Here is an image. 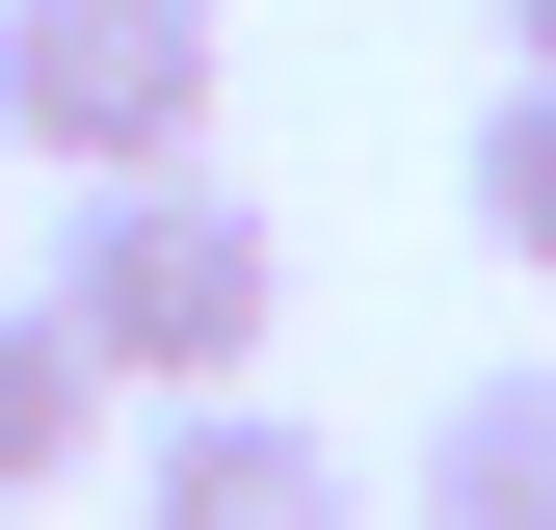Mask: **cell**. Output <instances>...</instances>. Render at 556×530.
<instances>
[{
  "label": "cell",
  "mask_w": 556,
  "mask_h": 530,
  "mask_svg": "<svg viewBox=\"0 0 556 530\" xmlns=\"http://www.w3.org/2000/svg\"><path fill=\"white\" fill-rule=\"evenodd\" d=\"M213 0H0V160L132 186V160H213Z\"/></svg>",
  "instance_id": "7a4b0ae2"
},
{
  "label": "cell",
  "mask_w": 556,
  "mask_h": 530,
  "mask_svg": "<svg viewBox=\"0 0 556 530\" xmlns=\"http://www.w3.org/2000/svg\"><path fill=\"white\" fill-rule=\"evenodd\" d=\"M504 80H556V0H504Z\"/></svg>",
  "instance_id": "52a82bcc"
},
{
  "label": "cell",
  "mask_w": 556,
  "mask_h": 530,
  "mask_svg": "<svg viewBox=\"0 0 556 530\" xmlns=\"http://www.w3.org/2000/svg\"><path fill=\"white\" fill-rule=\"evenodd\" d=\"M106 451H132V398L53 345V292H0V504H80Z\"/></svg>",
  "instance_id": "5b68a950"
},
{
  "label": "cell",
  "mask_w": 556,
  "mask_h": 530,
  "mask_svg": "<svg viewBox=\"0 0 556 530\" xmlns=\"http://www.w3.org/2000/svg\"><path fill=\"white\" fill-rule=\"evenodd\" d=\"M265 318H292V239H265V186H213V160H132V186L53 213V345L106 398H239Z\"/></svg>",
  "instance_id": "6da1fadb"
},
{
  "label": "cell",
  "mask_w": 556,
  "mask_h": 530,
  "mask_svg": "<svg viewBox=\"0 0 556 530\" xmlns=\"http://www.w3.org/2000/svg\"><path fill=\"white\" fill-rule=\"evenodd\" d=\"M451 213L504 239V265H556V80H504V106H477V160H451Z\"/></svg>",
  "instance_id": "8992f818"
},
{
  "label": "cell",
  "mask_w": 556,
  "mask_h": 530,
  "mask_svg": "<svg viewBox=\"0 0 556 530\" xmlns=\"http://www.w3.org/2000/svg\"><path fill=\"white\" fill-rule=\"evenodd\" d=\"M397 530H556V345L530 371H451V425L397 451Z\"/></svg>",
  "instance_id": "277c9868"
},
{
  "label": "cell",
  "mask_w": 556,
  "mask_h": 530,
  "mask_svg": "<svg viewBox=\"0 0 556 530\" xmlns=\"http://www.w3.org/2000/svg\"><path fill=\"white\" fill-rule=\"evenodd\" d=\"M106 478H132V530H371V478H344L265 371H239V398H132Z\"/></svg>",
  "instance_id": "3957f363"
}]
</instances>
